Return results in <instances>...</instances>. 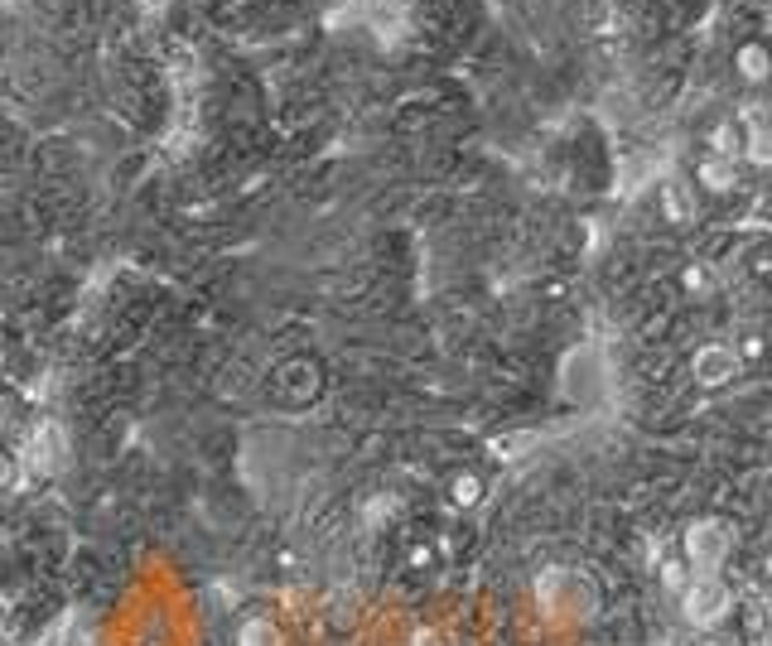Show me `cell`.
Returning a JSON list of instances; mask_svg holds the SVG:
<instances>
[{
	"label": "cell",
	"instance_id": "obj_1",
	"mask_svg": "<svg viewBox=\"0 0 772 646\" xmlns=\"http://www.w3.org/2000/svg\"><path fill=\"white\" fill-rule=\"evenodd\" d=\"M729 608H734V593L719 584V574H690V584L681 589V613H686V622L715 627Z\"/></svg>",
	"mask_w": 772,
	"mask_h": 646
},
{
	"label": "cell",
	"instance_id": "obj_2",
	"mask_svg": "<svg viewBox=\"0 0 772 646\" xmlns=\"http://www.w3.org/2000/svg\"><path fill=\"white\" fill-rule=\"evenodd\" d=\"M686 560H690V574H715L724 565V555H729V531H724V521L715 516H705V521H695L686 526Z\"/></svg>",
	"mask_w": 772,
	"mask_h": 646
},
{
	"label": "cell",
	"instance_id": "obj_3",
	"mask_svg": "<svg viewBox=\"0 0 772 646\" xmlns=\"http://www.w3.org/2000/svg\"><path fill=\"white\" fill-rule=\"evenodd\" d=\"M63 454H68V434H63V425L44 420L39 430L29 434L25 463L34 468V473H58V468H63Z\"/></svg>",
	"mask_w": 772,
	"mask_h": 646
},
{
	"label": "cell",
	"instance_id": "obj_4",
	"mask_svg": "<svg viewBox=\"0 0 772 646\" xmlns=\"http://www.w3.org/2000/svg\"><path fill=\"white\" fill-rule=\"evenodd\" d=\"M734 372H739V352L734 348L710 343V348L695 352V381H700V386H724Z\"/></svg>",
	"mask_w": 772,
	"mask_h": 646
},
{
	"label": "cell",
	"instance_id": "obj_5",
	"mask_svg": "<svg viewBox=\"0 0 772 646\" xmlns=\"http://www.w3.org/2000/svg\"><path fill=\"white\" fill-rule=\"evenodd\" d=\"M700 184H705L710 193L734 189V164H729V160H705V164H700Z\"/></svg>",
	"mask_w": 772,
	"mask_h": 646
},
{
	"label": "cell",
	"instance_id": "obj_6",
	"mask_svg": "<svg viewBox=\"0 0 772 646\" xmlns=\"http://www.w3.org/2000/svg\"><path fill=\"white\" fill-rule=\"evenodd\" d=\"M734 63H739V73H744L748 82L768 78V49H763V44H744V49H739V58H734Z\"/></svg>",
	"mask_w": 772,
	"mask_h": 646
},
{
	"label": "cell",
	"instance_id": "obj_7",
	"mask_svg": "<svg viewBox=\"0 0 772 646\" xmlns=\"http://www.w3.org/2000/svg\"><path fill=\"white\" fill-rule=\"evenodd\" d=\"M237 646H276V627H271L266 618L242 622V632H237Z\"/></svg>",
	"mask_w": 772,
	"mask_h": 646
},
{
	"label": "cell",
	"instance_id": "obj_8",
	"mask_svg": "<svg viewBox=\"0 0 772 646\" xmlns=\"http://www.w3.org/2000/svg\"><path fill=\"white\" fill-rule=\"evenodd\" d=\"M531 439H536V434H497L488 449H493V458H517V449H526Z\"/></svg>",
	"mask_w": 772,
	"mask_h": 646
},
{
	"label": "cell",
	"instance_id": "obj_9",
	"mask_svg": "<svg viewBox=\"0 0 772 646\" xmlns=\"http://www.w3.org/2000/svg\"><path fill=\"white\" fill-rule=\"evenodd\" d=\"M662 584H666V589H671V593H681V589H686V584H690L686 565H681V560H666V565H662Z\"/></svg>",
	"mask_w": 772,
	"mask_h": 646
},
{
	"label": "cell",
	"instance_id": "obj_10",
	"mask_svg": "<svg viewBox=\"0 0 772 646\" xmlns=\"http://www.w3.org/2000/svg\"><path fill=\"white\" fill-rule=\"evenodd\" d=\"M454 502H459V507H473V502H478V478H473V473L454 478Z\"/></svg>",
	"mask_w": 772,
	"mask_h": 646
},
{
	"label": "cell",
	"instance_id": "obj_11",
	"mask_svg": "<svg viewBox=\"0 0 772 646\" xmlns=\"http://www.w3.org/2000/svg\"><path fill=\"white\" fill-rule=\"evenodd\" d=\"M681 280H686V290H695V295H700V290H710V275H705L700 266H686V275H681Z\"/></svg>",
	"mask_w": 772,
	"mask_h": 646
},
{
	"label": "cell",
	"instance_id": "obj_12",
	"mask_svg": "<svg viewBox=\"0 0 772 646\" xmlns=\"http://www.w3.org/2000/svg\"><path fill=\"white\" fill-rule=\"evenodd\" d=\"M715 150H719V155H729V150H739V135L729 131V126H719V131H715Z\"/></svg>",
	"mask_w": 772,
	"mask_h": 646
},
{
	"label": "cell",
	"instance_id": "obj_13",
	"mask_svg": "<svg viewBox=\"0 0 772 646\" xmlns=\"http://www.w3.org/2000/svg\"><path fill=\"white\" fill-rule=\"evenodd\" d=\"M415 646H440V637H435V632H425V637H415Z\"/></svg>",
	"mask_w": 772,
	"mask_h": 646
}]
</instances>
